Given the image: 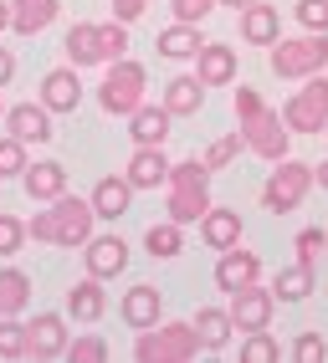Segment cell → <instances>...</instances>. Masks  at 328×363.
<instances>
[{
    "label": "cell",
    "mask_w": 328,
    "mask_h": 363,
    "mask_svg": "<svg viewBox=\"0 0 328 363\" xmlns=\"http://www.w3.org/2000/svg\"><path fill=\"white\" fill-rule=\"evenodd\" d=\"M313 179L323 184V195H328V159H323V164H313Z\"/></svg>",
    "instance_id": "obj_45"
},
{
    "label": "cell",
    "mask_w": 328,
    "mask_h": 363,
    "mask_svg": "<svg viewBox=\"0 0 328 363\" xmlns=\"http://www.w3.org/2000/svg\"><path fill=\"white\" fill-rule=\"evenodd\" d=\"M210 210V169L200 159H180L164 184V215L180 225H200Z\"/></svg>",
    "instance_id": "obj_3"
},
{
    "label": "cell",
    "mask_w": 328,
    "mask_h": 363,
    "mask_svg": "<svg viewBox=\"0 0 328 363\" xmlns=\"http://www.w3.org/2000/svg\"><path fill=\"white\" fill-rule=\"evenodd\" d=\"M293 251H297V261H308V266H318V256L328 251V230H323V225H308V230H297V240H293Z\"/></svg>",
    "instance_id": "obj_38"
},
{
    "label": "cell",
    "mask_w": 328,
    "mask_h": 363,
    "mask_svg": "<svg viewBox=\"0 0 328 363\" xmlns=\"http://www.w3.org/2000/svg\"><path fill=\"white\" fill-rule=\"evenodd\" d=\"M31 353V323L0 318V358H26Z\"/></svg>",
    "instance_id": "obj_33"
},
{
    "label": "cell",
    "mask_w": 328,
    "mask_h": 363,
    "mask_svg": "<svg viewBox=\"0 0 328 363\" xmlns=\"http://www.w3.org/2000/svg\"><path fill=\"white\" fill-rule=\"evenodd\" d=\"M283 118L293 133H323L328 128V72H318V77H308L293 98L283 103Z\"/></svg>",
    "instance_id": "obj_8"
},
{
    "label": "cell",
    "mask_w": 328,
    "mask_h": 363,
    "mask_svg": "<svg viewBox=\"0 0 328 363\" xmlns=\"http://www.w3.org/2000/svg\"><path fill=\"white\" fill-rule=\"evenodd\" d=\"M144 251H149L154 261H170V256H180V251H185V225L164 215L159 225H149V235H144Z\"/></svg>",
    "instance_id": "obj_31"
},
{
    "label": "cell",
    "mask_w": 328,
    "mask_h": 363,
    "mask_svg": "<svg viewBox=\"0 0 328 363\" xmlns=\"http://www.w3.org/2000/svg\"><path fill=\"white\" fill-rule=\"evenodd\" d=\"M26 307H31V277L6 266L0 272V318H21Z\"/></svg>",
    "instance_id": "obj_30"
},
{
    "label": "cell",
    "mask_w": 328,
    "mask_h": 363,
    "mask_svg": "<svg viewBox=\"0 0 328 363\" xmlns=\"http://www.w3.org/2000/svg\"><path fill=\"white\" fill-rule=\"evenodd\" d=\"M323 133H328V128H323Z\"/></svg>",
    "instance_id": "obj_49"
},
{
    "label": "cell",
    "mask_w": 328,
    "mask_h": 363,
    "mask_svg": "<svg viewBox=\"0 0 328 363\" xmlns=\"http://www.w3.org/2000/svg\"><path fill=\"white\" fill-rule=\"evenodd\" d=\"M251 281H262V256L241 251V246L221 251V261H216V286L221 292L231 297V292H241V286H251Z\"/></svg>",
    "instance_id": "obj_12"
},
{
    "label": "cell",
    "mask_w": 328,
    "mask_h": 363,
    "mask_svg": "<svg viewBox=\"0 0 328 363\" xmlns=\"http://www.w3.org/2000/svg\"><path fill=\"white\" fill-rule=\"evenodd\" d=\"M144 92H149V72L138 67L133 57L108 62V77L98 82V103H103V113H113V118H133L138 108H144Z\"/></svg>",
    "instance_id": "obj_6"
},
{
    "label": "cell",
    "mask_w": 328,
    "mask_h": 363,
    "mask_svg": "<svg viewBox=\"0 0 328 363\" xmlns=\"http://www.w3.org/2000/svg\"><path fill=\"white\" fill-rule=\"evenodd\" d=\"M200 240H205L210 251H231V246H241V215H236V210L210 205V210H205V220H200Z\"/></svg>",
    "instance_id": "obj_21"
},
{
    "label": "cell",
    "mask_w": 328,
    "mask_h": 363,
    "mask_svg": "<svg viewBox=\"0 0 328 363\" xmlns=\"http://www.w3.org/2000/svg\"><path fill=\"white\" fill-rule=\"evenodd\" d=\"M52 118L57 113L46 103H16V108H6V133H16L21 143H52L57 138Z\"/></svg>",
    "instance_id": "obj_11"
},
{
    "label": "cell",
    "mask_w": 328,
    "mask_h": 363,
    "mask_svg": "<svg viewBox=\"0 0 328 363\" xmlns=\"http://www.w3.org/2000/svg\"><path fill=\"white\" fill-rule=\"evenodd\" d=\"M170 159H164V149H154V143H144V149H133V159H129V184L133 189H159V184H170Z\"/></svg>",
    "instance_id": "obj_19"
},
{
    "label": "cell",
    "mask_w": 328,
    "mask_h": 363,
    "mask_svg": "<svg viewBox=\"0 0 328 363\" xmlns=\"http://www.w3.org/2000/svg\"><path fill=\"white\" fill-rule=\"evenodd\" d=\"M16 77V57H11V46H0V87H11Z\"/></svg>",
    "instance_id": "obj_44"
},
{
    "label": "cell",
    "mask_w": 328,
    "mask_h": 363,
    "mask_svg": "<svg viewBox=\"0 0 328 363\" xmlns=\"http://www.w3.org/2000/svg\"><path fill=\"white\" fill-rule=\"evenodd\" d=\"M31 169V159H26V143H21L16 133H6L0 138V179H21Z\"/></svg>",
    "instance_id": "obj_35"
},
{
    "label": "cell",
    "mask_w": 328,
    "mask_h": 363,
    "mask_svg": "<svg viewBox=\"0 0 328 363\" xmlns=\"http://www.w3.org/2000/svg\"><path fill=\"white\" fill-rule=\"evenodd\" d=\"M195 77L205 87H226V82H236V46H226V41H205L200 52H195Z\"/></svg>",
    "instance_id": "obj_13"
},
{
    "label": "cell",
    "mask_w": 328,
    "mask_h": 363,
    "mask_svg": "<svg viewBox=\"0 0 328 363\" xmlns=\"http://www.w3.org/2000/svg\"><path fill=\"white\" fill-rule=\"evenodd\" d=\"M98 52H103V67L129 57V21H119V16L103 21V26H98Z\"/></svg>",
    "instance_id": "obj_34"
},
{
    "label": "cell",
    "mask_w": 328,
    "mask_h": 363,
    "mask_svg": "<svg viewBox=\"0 0 328 363\" xmlns=\"http://www.w3.org/2000/svg\"><path fill=\"white\" fill-rule=\"evenodd\" d=\"M31 240H41V246H62V251H82L92 235H98V210H92V200L82 195H57L46 200V210H36L26 220Z\"/></svg>",
    "instance_id": "obj_1"
},
{
    "label": "cell",
    "mask_w": 328,
    "mask_h": 363,
    "mask_svg": "<svg viewBox=\"0 0 328 363\" xmlns=\"http://www.w3.org/2000/svg\"><path fill=\"white\" fill-rule=\"evenodd\" d=\"M62 52H67V62H72V67H98V62H103V52H98V26H92V21H77V26L62 36Z\"/></svg>",
    "instance_id": "obj_28"
},
{
    "label": "cell",
    "mask_w": 328,
    "mask_h": 363,
    "mask_svg": "<svg viewBox=\"0 0 328 363\" xmlns=\"http://www.w3.org/2000/svg\"><path fill=\"white\" fill-rule=\"evenodd\" d=\"M119 318H124L133 333L154 328V323H159V286H149V281L129 286V292H124V302H119Z\"/></svg>",
    "instance_id": "obj_20"
},
{
    "label": "cell",
    "mask_w": 328,
    "mask_h": 363,
    "mask_svg": "<svg viewBox=\"0 0 328 363\" xmlns=\"http://www.w3.org/2000/svg\"><path fill=\"white\" fill-rule=\"evenodd\" d=\"M92 210H98V220H124V215L133 210V184H129V174H108V179H98L92 184Z\"/></svg>",
    "instance_id": "obj_15"
},
{
    "label": "cell",
    "mask_w": 328,
    "mask_h": 363,
    "mask_svg": "<svg viewBox=\"0 0 328 363\" xmlns=\"http://www.w3.org/2000/svg\"><path fill=\"white\" fill-rule=\"evenodd\" d=\"M41 103L52 108V113H77L82 108V67H52L41 77Z\"/></svg>",
    "instance_id": "obj_10"
},
{
    "label": "cell",
    "mask_w": 328,
    "mask_h": 363,
    "mask_svg": "<svg viewBox=\"0 0 328 363\" xmlns=\"http://www.w3.org/2000/svg\"><path fill=\"white\" fill-rule=\"evenodd\" d=\"M231 108H236V123H241V133H246V149H251L256 159L283 164V159L293 154V128H288L283 108H267V98H262L256 87H236Z\"/></svg>",
    "instance_id": "obj_2"
},
{
    "label": "cell",
    "mask_w": 328,
    "mask_h": 363,
    "mask_svg": "<svg viewBox=\"0 0 328 363\" xmlns=\"http://www.w3.org/2000/svg\"><path fill=\"white\" fill-rule=\"evenodd\" d=\"M170 123H175V113L164 108V103H144V108L129 118V138H133V149H144V143L164 149V138H170Z\"/></svg>",
    "instance_id": "obj_18"
},
{
    "label": "cell",
    "mask_w": 328,
    "mask_h": 363,
    "mask_svg": "<svg viewBox=\"0 0 328 363\" xmlns=\"http://www.w3.org/2000/svg\"><path fill=\"white\" fill-rule=\"evenodd\" d=\"M313 281H318V266L293 261V266H283V272L272 277V292H277V302H302L313 292Z\"/></svg>",
    "instance_id": "obj_27"
},
{
    "label": "cell",
    "mask_w": 328,
    "mask_h": 363,
    "mask_svg": "<svg viewBox=\"0 0 328 363\" xmlns=\"http://www.w3.org/2000/svg\"><path fill=\"white\" fill-rule=\"evenodd\" d=\"M277 36H283V16H277L272 6H241V41H251V46H272Z\"/></svg>",
    "instance_id": "obj_25"
},
{
    "label": "cell",
    "mask_w": 328,
    "mask_h": 363,
    "mask_svg": "<svg viewBox=\"0 0 328 363\" xmlns=\"http://www.w3.org/2000/svg\"><path fill=\"white\" fill-rule=\"evenodd\" d=\"M200 328L195 323H154L133 337V358L138 363H190L200 353Z\"/></svg>",
    "instance_id": "obj_5"
},
{
    "label": "cell",
    "mask_w": 328,
    "mask_h": 363,
    "mask_svg": "<svg viewBox=\"0 0 328 363\" xmlns=\"http://www.w3.org/2000/svg\"><path fill=\"white\" fill-rule=\"evenodd\" d=\"M293 358H297V363H323V358H328V348H323V337H318V333H297Z\"/></svg>",
    "instance_id": "obj_42"
},
{
    "label": "cell",
    "mask_w": 328,
    "mask_h": 363,
    "mask_svg": "<svg viewBox=\"0 0 328 363\" xmlns=\"http://www.w3.org/2000/svg\"><path fill=\"white\" fill-rule=\"evenodd\" d=\"M313 184H318V179H313V164H297V159L288 154V159L267 174V184H262V210H272V215H293L302 200H308Z\"/></svg>",
    "instance_id": "obj_7"
},
{
    "label": "cell",
    "mask_w": 328,
    "mask_h": 363,
    "mask_svg": "<svg viewBox=\"0 0 328 363\" xmlns=\"http://www.w3.org/2000/svg\"><path fill=\"white\" fill-rule=\"evenodd\" d=\"M62 0H11V31L16 36H41L57 21Z\"/></svg>",
    "instance_id": "obj_22"
},
{
    "label": "cell",
    "mask_w": 328,
    "mask_h": 363,
    "mask_svg": "<svg viewBox=\"0 0 328 363\" xmlns=\"http://www.w3.org/2000/svg\"><path fill=\"white\" fill-rule=\"evenodd\" d=\"M241 358H246V363H277V358H283V348H277V337L262 328V333H246Z\"/></svg>",
    "instance_id": "obj_36"
},
{
    "label": "cell",
    "mask_w": 328,
    "mask_h": 363,
    "mask_svg": "<svg viewBox=\"0 0 328 363\" xmlns=\"http://www.w3.org/2000/svg\"><path fill=\"white\" fill-rule=\"evenodd\" d=\"M231 323H236V333H262L267 323H272V312H277V292L272 286H262V281H251V286H241V292H231Z\"/></svg>",
    "instance_id": "obj_9"
},
{
    "label": "cell",
    "mask_w": 328,
    "mask_h": 363,
    "mask_svg": "<svg viewBox=\"0 0 328 363\" xmlns=\"http://www.w3.org/2000/svg\"><path fill=\"white\" fill-rule=\"evenodd\" d=\"M221 0H170V11H175V21H190V26H200V21L216 11Z\"/></svg>",
    "instance_id": "obj_41"
},
{
    "label": "cell",
    "mask_w": 328,
    "mask_h": 363,
    "mask_svg": "<svg viewBox=\"0 0 328 363\" xmlns=\"http://www.w3.org/2000/svg\"><path fill=\"white\" fill-rule=\"evenodd\" d=\"M82 261H87V272L92 277H119L124 266H129V246H124V235H92L87 246H82Z\"/></svg>",
    "instance_id": "obj_16"
},
{
    "label": "cell",
    "mask_w": 328,
    "mask_h": 363,
    "mask_svg": "<svg viewBox=\"0 0 328 363\" xmlns=\"http://www.w3.org/2000/svg\"><path fill=\"white\" fill-rule=\"evenodd\" d=\"M164 108H170L175 118H195L200 108H205V82L195 77V72H190V77H170V82H164V98H159Z\"/></svg>",
    "instance_id": "obj_24"
},
{
    "label": "cell",
    "mask_w": 328,
    "mask_h": 363,
    "mask_svg": "<svg viewBox=\"0 0 328 363\" xmlns=\"http://www.w3.org/2000/svg\"><path fill=\"white\" fill-rule=\"evenodd\" d=\"M67 358H72V363H103L108 358V343H103L98 333H77L72 343H67Z\"/></svg>",
    "instance_id": "obj_37"
},
{
    "label": "cell",
    "mask_w": 328,
    "mask_h": 363,
    "mask_svg": "<svg viewBox=\"0 0 328 363\" xmlns=\"http://www.w3.org/2000/svg\"><path fill=\"white\" fill-rule=\"evenodd\" d=\"M297 26L302 31H328V0H297Z\"/></svg>",
    "instance_id": "obj_40"
},
{
    "label": "cell",
    "mask_w": 328,
    "mask_h": 363,
    "mask_svg": "<svg viewBox=\"0 0 328 363\" xmlns=\"http://www.w3.org/2000/svg\"><path fill=\"white\" fill-rule=\"evenodd\" d=\"M272 72L283 82H308L318 72H328V31H308V36H277L272 52H267Z\"/></svg>",
    "instance_id": "obj_4"
},
{
    "label": "cell",
    "mask_w": 328,
    "mask_h": 363,
    "mask_svg": "<svg viewBox=\"0 0 328 363\" xmlns=\"http://www.w3.org/2000/svg\"><path fill=\"white\" fill-rule=\"evenodd\" d=\"M241 149H246V133L236 128V133H226V138L210 143V149L200 154V164L210 169V174H216V169H231V164H236V159H241Z\"/></svg>",
    "instance_id": "obj_32"
},
{
    "label": "cell",
    "mask_w": 328,
    "mask_h": 363,
    "mask_svg": "<svg viewBox=\"0 0 328 363\" xmlns=\"http://www.w3.org/2000/svg\"><path fill=\"white\" fill-rule=\"evenodd\" d=\"M108 312V292H103V277H82L67 286V318H77V323H98Z\"/></svg>",
    "instance_id": "obj_17"
},
{
    "label": "cell",
    "mask_w": 328,
    "mask_h": 363,
    "mask_svg": "<svg viewBox=\"0 0 328 363\" xmlns=\"http://www.w3.org/2000/svg\"><path fill=\"white\" fill-rule=\"evenodd\" d=\"M21 184H26V195H31L36 205H46V200L67 195V164H57V159H46V164H31L26 174H21Z\"/></svg>",
    "instance_id": "obj_23"
},
{
    "label": "cell",
    "mask_w": 328,
    "mask_h": 363,
    "mask_svg": "<svg viewBox=\"0 0 328 363\" xmlns=\"http://www.w3.org/2000/svg\"><path fill=\"white\" fill-rule=\"evenodd\" d=\"M67 343H72V333H67L62 312H36L31 318V358H67Z\"/></svg>",
    "instance_id": "obj_14"
},
{
    "label": "cell",
    "mask_w": 328,
    "mask_h": 363,
    "mask_svg": "<svg viewBox=\"0 0 328 363\" xmlns=\"http://www.w3.org/2000/svg\"><path fill=\"white\" fill-rule=\"evenodd\" d=\"M26 235H31V230L21 225L16 215H6V210H0V256H16V251H21V240H26Z\"/></svg>",
    "instance_id": "obj_39"
},
{
    "label": "cell",
    "mask_w": 328,
    "mask_h": 363,
    "mask_svg": "<svg viewBox=\"0 0 328 363\" xmlns=\"http://www.w3.org/2000/svg\"><path fill=\"white\" fill-rule=\"evenodd\" d=\"M159 57H170V62H190L200 46H205V36H200V26H190V21H175L170 31H159Z\"/></svg>",
    "instance_id": "obj_26"
},
{
    "label": "cell",
    "mask_w": 328,
    "mask_h": 363,
    "mask_svg": "<svg viewBox=\"0 0 328 363\" xmlns=\"http://www.w3.org/2000/svg\"><path fill=\"white\" fill-rule=\"evenodd\" d=\"M195 328H200V343L210 353H221L231 343V333H236V323H231V307H200L195 312Z\"/></svg>",
    "instance_id": "obj_29"
},
{
    "label": "cell",
    "mask_w": 328,
    "mask_h": 363,
    "mask_svg": "<svg viewBox=\"0 0 328 363\" xmlns=\"http://www.w3.org/2000/svg\"><path fill=\"white\" fill-rule=\"evenodd\" d=\"M144 11H149V0H113V16L119 21H138Z\"/></svg>",
    "instance_id": "obj_43"
},
{
    "label": "cell",
    "mask_w": 328,
    "mask_h": 363,
    "mask_svg": "<svg viewBox=\"0 0 328 363\" xmlns=\"http://www.w3.org/2000/svg\"><path fill=\"white\" fill-rule=\"evenodd\" d=\"M0 123H6V103H0Z\"/></svg>",
    "instance_id": "obj_48"
},
{
    "label": "cell",
    "mask_w": 328,
    "mask_h": 363,
    "mask_svg": "<svg viewBox=\"0 0 328 363\" xmlns=\"http://www.w3.org/2000/svg\"><path fill=\"white\" fill-rule=\"evenodd\" d=\"M221 6H236V11H241V6H251V0H221Z\"/></svg>",
    "instance_id": "obj_47"
},
{
    "label": "cell",
    "mask_w": 328,
    "mask_h": 363,
    "mask_svg": "<svg viewBox=\"0 0 328 363\" xmlns=\"http://www.w3.org/2000/svg\"><path fill=\"white\" fill-rule=\"evenodd\" d=\"M0 31H11V0H0Z\"/></svg>",
    "instance_id": "obj_46"
}]
</instances>
